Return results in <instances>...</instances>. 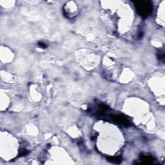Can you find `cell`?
<instances>
[{
	"label": "cell",
	"mask_w": 165,
	"mask_h": 165,
	"mask_svg": "<svg viewBox=\"0 0 165 165\" xmlns=\"http://www.w3.org/2000/svg\"><path fill=\"white\" fill-rule=\"evenodd\" d=\"M135 7L138 14L143 17H148L153 11V5L150 1L135 2Z\"/></svg>",
	"instance_id": "cell-1"
},
{
	"label": "cell",
	"mask_w": 165,
	"mask_h": 165,
	"mask_svg": "<svg viewBox=\"0 0 165 165\" xmlns=\"http://www.w3.org/2000/svg\"><path fill=\"white\" fill-rule=\"evenodd\" d=\"M111 118L114 121L117 122V123H118L119 124H123L124 126H129L130 124L129 121L122 115H112Z\"/></svg>",
	"instance_id": "cell-2"
},
{
	"label": "cell",
	"mask_w": 165,
	"mask_h": 165,
	"mask_svg": "<svg viewBox=\"0 0 165 165\" xmlns=\"http://www.w3.org/2000/svg\"><path fill=\"white\" fill-rule=\"evenodd\" d=\"M38 45H39V46H40V47H41V48H46V45L45 43H43V42H40V43H38Z\"/></svg>",
	"instance_id": "cell-3"
}]
</instances>
